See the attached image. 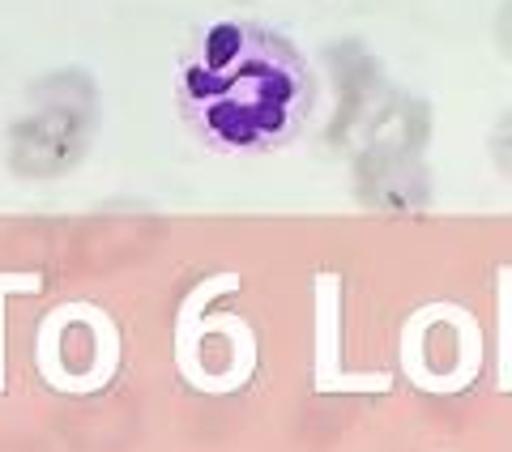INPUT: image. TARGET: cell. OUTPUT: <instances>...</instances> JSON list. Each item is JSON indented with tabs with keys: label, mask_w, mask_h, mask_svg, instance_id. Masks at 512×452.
I'll return each mask as SVG.
<instances>
[{
	"label": "cell",
	"mask_w": 512,
	"mask_h": 452,
	"mask_svg": "<svg viewBox=\"0 0 512 452\" xmlns=\"http://www.w3.org/2000/svg\"><path fill=\"white\" fill-rule=\"evenodd\" d=\"M316 82L291 39L256 22H218L180 69V107L197 133L231 154L278 150L312 116Z\"/></svg>",
	"instance_id": "obj_1"
},
{
	"label": "cell",
	"mask_w": 512,
	"mask_h": 452,
	"mask_svg": "<svg viewBox=\"0 0 512 452\" xmlns=\"http://www.w3.org/2000/svg\"><path fill=\"white\" fill-rule=\"evenodd\" d=\"M103 107L86 69H56L26 90V111L9 124L5 167L30 184L64 180L86 163Z\"/></svg>",
	"instance_id": "obj_2"
},
{
	"label": "cell",
	"mask_w": 512,
	"mask_h": 452,
	"mask_svg": "<svg viewBox=\"0 0 512 452\" xmlns=\"http://www.w3.org/2000/svg\"><path fill=\"white\" fill-rule=\"evenodd\" d=\"M350 188L359 205L380 209V214H414L436 197L427 158L414 150H355Z\"/></svg>",
	"instance_id": "obj_3"
},
{
	"label": "cell",
	"mask_w": 512,
	"mask_h": 452,
	"mask_svg": "<svg viewBox=\"0 0 512 452\" xmlns=\"http://www.w3.org/2000/svg\"><path fill=\"white\" fill-rule=\"evenodd\" d=\"M329 73H333V90H338V116H333V141H350L359 137L363 120L372 116V107L389 94L376 56L367 52L359 39L333 43L329 52Z\"/></svg>",
	"instance_id": "obj_4"
},
{
	"label": "cell",
	"mask_w": 512,
	"mask_h": 452,
	"mask_svg": "<svg viewBox=\"0 0 512 452\" xmlns=\"http://www.w3.org/2000/svg\"><path fill=\"white\" fill-rule=\"evenodd\" d=\"M431 141V107L410 90L389 86V94L363 120L355 145L359 150H414L423 154Z\"/></svg>",
	"instance_id": "obj_5"
},
{
	"label": "cell",
	"mask_w": 512,
	"mask_h": 452,
	"mask_svg": "<svg viewBox=\"0 0 512 452\" xmlns=\"http://www.w3.org/2000/svg\"><path fill=\"white\" fill-rule=\"evenodd\" d=\"M487 154H491V167L512 184V111H504V116L491 124V133H487Z\"/></svg>",
	"instance_id": "obj_6"
},
{
	"label": "cell",
	"mask_w": 512,
	"mask_h": 452,
	"mask_svg": "<svg viewBox=\"0 0 512 452\" xmlns=\"http://www.w3.org/2000/svg\"><path fill=\"white\" fill-rule=\"evenodd\" d=\"M491 39H495V47H500V56L512 64V0H500V9H495Z\"/></svg>",
	"instance_id": "obj_7"
}]
</instances>
